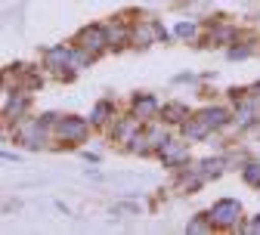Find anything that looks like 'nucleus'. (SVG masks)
Instances as JSON below:
<instances>
[{"label": "nucleus", "instance_id": "1", "mask_svg": "<svg viewBox=\"0 0 260 235\" xmlns=\"http://www.w3.org/2000/svg\"><path fill=\"white\" fill-rule=\"evenodd\" d=\"M239 217H242V208H239V201H233V198H223V201H217L214 205V211H211V223H217V226H233V223H239Z\"/></svg>", "mask_w": 260, "mask_h": 235}, {"label": "nucleus", "instance_id": "2", "mask_svg": "<svg viewBox=\"0 0 260 235\" xmlns=\"http://www.w3.org/2000/svg\"><path fill=\"white\" fill-rule=\"evenodd\" d=\"M78 44L84 47V50H90V53H96V50H103L106 44H109V35L100 28V25H93V28H84L81 31V38H78Z\"/></svg>", "mask_w": 260, "mask_h": 235}, {"label": "nucleus", "instance_id": "3", "mask_svg": "<svg viewBox=\"0 0 260 235\" xmlns=\"http://www.w3.org/2000/svg\"><path fill=\"white\" fill-rule=\"evenodd\" d=\"M59 133H62L65 143H81L87 137V121H81V118H65L59 124Z\"/></svg>", "mask_w": 260, "mask_h": 235}, {"label": "nucleus", "instance_id": "4", "mask_svg": "<svg viewBox=\"0 0 260 235\" xmlns=\"http://www.w3.org/2000/svg\"><path fill=\"white\" fill-rule=\"evenodd\" d=\"M19 133H22V140H25L28 146H35V149L44 143V127H41V121H31V124H25Z\"/></svg>", "mask_w": 260, "mask_h": 235}, {"label": "nucleus", "instance_id": "5", "mask_svg": "<svg viewBox=\"0 0 260 235\" xmlns=\"http://www.w3.org/2000/svg\"><path fill=\"white\" fill-rule=\"evenodd\" d=\"M69 62H72V53L62 50V47H56V50L47 53V65H50V69H65Z\"/></svg>", "mask_w": 260, "mask_h": 235}, {"label": "nucleus", "instance_id": "6", "mask_svg": "<svg viewBox=\"0 0 260 235\" xmlns=\"http://www.w3.org/2000/svg\"><path fill=\"white\" fill-rule=\"evenodd\" d=\"M199 118H202L208 127H223V124H226V112H223V109H205Z\"/></svg>", "mask_w": 260, "mask_h": 235}, {"label": "nucleus", "instance_id": "7", "mask_svg": "<svg viewBox=\"0 0 260 235\" xmlns=\"http://www.w3.org/2000/svg\"><path fill=\"white\" fill-rule=\"evenodd\" d=\"M155 112H158V103H155L152 96H143V99H137V115H140V118H152Z\"/></svg>", "mask_w": 260, "mask_h": 235}, {"label": "nucleus", "instance_id": "8", "mask_svg": "<svg viewBox=\"0 0 260 235\" xmlns=\"http://www.w3.org/2000/svg\"><path fill=\"white\" fill-rule=\"evenodd\" d=\"M161 155H165L171 164H177V161L186 158V149H183V146H174V143H165V152H161Z\"/></svg>", "mask_w": 260, "mask_h": 235}, {"label": "nucleus", "instance_id": "9", "mask_svg": "<svg viewBox=\"0 0 260 235\" xmlns=\"http://www.w3.org/2000/svg\"><path fill=\"white\" fill-rule=\"evenodd\" d=\"M245 180H248L251 186H260V164H248V167H245Z\"/></svg>", "mask_w": 260, "mask_h": 235}, {"label": "nucleus", "instance_id": "10", "mask_svg": "<svg viewBox=\"0 0 260 235\" xmlns=\"http://www.w3.org/2000/svg\"><path fill=\"white\" fill-rule=\"evenodd\" d=\"M165 115H171L168 121H183V115H186V109H183V106H165Z\"/></svg>", "mask_w": 260, "mask_h": 235}, {"label": "nucleus", "instance_id": "11", "mask_svg": "<svg viewBox=\"0 0 260 235\" xmlns=\"http://www.w3.org/2000/svg\"><path fill=\"white\" fill-rule=\"evenodd\" d=\"M112 112V106L109 103H100V106H96V115H93V121H106V115Z\"/></svg>", "mask_w": 260, "mask_h": 235}, {"label": "nucleus", "instance_id": "12", "mask_svg": "<svg viewBox=\"0 0 260 235\" xmlns=\"http://www.w3.org/2000/svg\"><path fill=\"white\" fill-rule=\"evenodd\" d=\"M177 35H180V38H192V35H195V28H192V25H180V28H177Z\"/></svg>", "mask_w": 260, "mask_h": 235}, {"label": "nucleus", "instance_id": "13", "mask_svg": "<svg viewBox=\"0 0 260 235\" xmlns=\"http://www.w3.org/2000/svg\"><path fill=\"white\" fill-rule=\"evenodd\" d=\"M208 229V223L205 220H195V223H189V232H205Z\"/></svg>", "mask_w": 260, "mask_h": 235}]
</instances>
